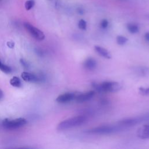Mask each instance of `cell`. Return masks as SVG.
<instances>
[{
	"label": "cell",
	"mask_w": 149,
	"mask_h": 149,
	"mask_svg": "<svg viewBox=\"0 0 149 149\" xmlns=\"http://www.w3.org/2000/svg\"><path fill=\"white\" fill-rule=\"evenodd\" d=\"M92 87L98 93H115L122 88L120 84L116 81H104L101 83L93 82Z\"/></svg>",
	"instance_id": "obj_1"
},
{
	"label": "cell",
	"mask_w": 149,
	"mask_h": 149,
	"mask_svg": "<svg viewBox=\"0 0 149 149\" xmlns=\"http://www.w3.org/2000/svg\"><path fill=\"white\" fill-rule=\"evenodd\" d=\"M127 38L123 36H118L116 37V42L119 45H123L126 43Z\"/></svg>",
	"instance_id": "obj_16"
},
{
	"label": "cell",
	"mask_w": 149,
	"mask_h": 149,
	"mask_svg": "<svg viewBox=\"0 0 149 149\" xmlns=\"http://www.w3.org/2000/svg\"><path fill=\"white\" fill-rule=\"evenodd\" d=\"M95 51L101 56L107 58V59H111L112 57L111 54L107 49L98 45L94 46Z\"/></svg>",
	"instance_id": "obj_11"
},
{
	"label": "cell",
	"mask_w": 149,
	"mask_h": 149,
	"mask_svg": "<svg viewBox=\"0 0 149 149\" xmlns=\"http://www.w3.org/2000/svg\"><path fill=\"white\" fill-rule=\"evenodd\" d=\"M0 70L5 73H10L12 72V69L10 67L3 63L2 62L0 65Z\"/></svg>",
	"instance_id": "obj_17"
},
{
	"label": "cell",
	"mask_w": 149,
	"mask_h": 149,
	"mask_svg": "<svg viewBox=\"0 0 149 149\" xmlns=\"http://www.w3.org/2000/svg\"><path fill=\"white\" fill-rule=\"evenodd\" d=\"M10 84L11 86L19 88L22 86V81L17 76H13L10 80Z\"/></svg>",
	"instance_id": "obj_13"
},
{
	"label": "cell",
	"mask_w": 149,
	"mask_h": 149,
	"mask_svg": "<svg viewBox=\"0 0 149 149\" xmlns=\"http://www.w3.org/2000/svg\"><path fill=\"white\" fill-rule=\"evenodd\" d=\"M83 66L85 68V69L89 70H92L96 68L97 62L94 58H88L84 61Z\"/></svg>",
	"instance_id": "obj_12"
},
{
	"label": "cell",
	"mask_w": 149,
	"mask_h": 149,
	"mask_svg": "<svg viewBox=\"0 0 149 149\" xmlns=\"http://www.w3.org/2000/svg\"><path fill=\"white\" fill-rule=\"evenodd\" d=\"M127 29L128 30V31L132 33V34H135L139 32V26L136 24H133V23H129L127 25Z\"/></svg>",
	"instance_id": "obj_14"
},
{
	"label": "cell",
	"mask_w": 149,
	"mask_h": 149,
	"mask_svg": "<svg viewBox=\"0 0 149 149\" xmlns=\"http://www.w3.org/2000/svg\"><path fill=\"white\" fill-rule=\"evenodd\" d=\"M77 93H66L59 95L56 99V102L59 103H66L74 100Z\"/></svg>",
	"instance_id": "obj_8"
},
{
	"label": "cell",
	"mask_w": 149,
	"mask_h": 149,
	"mask_svg": "<svg viewBox=\"0 0 149 149\" xmlns=\"http://www.w3.org/2000/svg\"><path fill=\"white\" fill-rule=\"evenodd\" d=\"M1 0H0V2H1Z\"/></svg>",
	"instance_id": "obj_27"
},
{
	"label": "cell",
	"mask_w": 149,
	"mask_h": 149,
	"mask_svg": "<svg viewBox=\"0 0 149 149\" xmlns=\"http://www.w3.org/2000/svg\"><path fill=\"white\" fill-rule=\"evenodd\" d=\"M1 63H2V62H1V60H0V65L1 64Z\"/></svg>",
	"instance_id": "obj_26"
},
{
	"label": "cell",
	"mask_w": 149,
	"mask_h": 149,
	"mask_svg": "<svg viewBox=\"0 0 149 149\" xmlns=\"http://www.w3.org/2000/svg\"><path fill=\"white\" fill-rule=\"evenodd\" d=\"M137 135L141 139H149V125H145L140 127L137 132Z\"/></svg>",
	"instance_id": "obj_9"
},
{
	"label": "cell",
	"mask_w": 149,
	"mask_h": 149,
	"mask_svg": "<svg viewBox=\"0 0 149 149\" xmlns=\"http://www.w3.org/2000/svg\"><path fill=\"white\" fill-rule=\"evenodd\" d=\"M3 93L1 91V90H0V101L3 98Z\"/></svg>",
	"instance_id": "obj_25"
},
{
	"label": "cell",
	"mask_w": 149,
	"mask_h": 149,
	"mask_svg": "<svg viewBox=\"0 0 149 149\" xmlns=\"http://www.w3.org/2000/svg\"><path fill=\"white\" fill-rule=\"evenodd\" d=\"M86 117L83 115H79L65 119L60 122L57 126L58 130H64L70 129L83 124L86 121Z\"/></svg>",
	"instance_id": "obj_2"
},
{
	"label": "cell",
	"mask_w": 149,
	"mask_h": 149,
	"mask_svg": "<svg viewBox=\"0 0 149 149\" xmlns=\"http://www.w3.org/2000/svg\"><path fill=\"white\" fill-rule=\"evenodd\" d=\"M122 129L116 124V125H104L93 127L87 130V133L97 134H107L118 132Z\"/></svg>",
	"instance_id": "obj_3"
},
{
	"label": "cell",
	"mask_w": 149,
	"mask_h": 149,
	"mask_svg": "<svg viewBox=\"0 0 149 149\" xmlns=\"http://www.w3.org/2000/svg\"><path fill=\"white\" fill-rule=\"evenodd\" d=\"M144 37H145V39L147 41H149V32H147L144 35Z\"/></svg>",
	"instance_id": "obj_24"
},
{
	"label": "cell",
	"mask_w": 149,
	"mask_h": 149,
	"mask_svg": "<svg viewBox=\"0 0 149 149\" xmlns=\"http://www.w3.org/2000/svg\"><path fill=\"white\" fill-rule=\"evenodd\" d=\"M26 123V119L23 118H16L15 119L6 118L3 120L2 122V125L5 129L13 130L21 127L24 126Z\"/></svg>",
	"instance_id": "obj_5"
},
{
	"label": "cell",
	"mask_w": 149,
	"mask_h": 149,
	"mask_svg": "<svg viewBox=\"0 0 149 149\" xmlns=\"http://www.w3.org/2000/svg\"><path fill=\"white\" fill-rule=\"evenodd\" d=\"M21 77L22 79L27 82H31V83H36L39 81V79L37 76L35 74L27 72H23L21 74Z\"/></svg>",
	"instance_id": "obj_10"
},
{
	"label": "cell",
	"mask_w": 149,
	"mask_h": 149,
	"mask_svg": "<svg viewBox=\"0 0 149 149\" xmlns=\"http://www.w3.org/2000/svg\"><path fill=\"white\" fill-rule=\"evenodd\" d=\"M76 10H77V12L79 14H80V15H83V14L84 13V9H83V8H81V7H78V8H77Z\"/></svg>",
	"instance_id": "obj_21"
},
{
	"label": "cell",
	"mask_w": 149,
	"mask_h": 149,
	"mask_svg": "<svg viewBox=\"0 0 149 149\" xmlns=\"http://www.w3.org/2000/svg\"><path fill=\"white\" fill-rule=\"evenodd\" d=\"M24 27L29 34L36 40L38 41H42L45 38V34L44 33L30 23L24 22Z\"/></svg>",
	"instance_id": "obj_6"
},
{
	"label": "cell",
	"mask_w": 149,
	"mask_h": 149,
	"mask_svg": "<svg viewBox=\"0 0 149 149\" xmlns=\"http://www.w3.org/2000/svg\"><path fill=\"white\" fill-rule=\"evenodd\" d=\"M78 27L81 30H86L87 28L86 22L84 19H80L78 23Z\"/></svg>",
	"instance_id": "obj_18"
},
{
	"label": "cell",
	"mask_w": 149,
	"mask_h": 149,
	"mask_svg": "<svg viewBox=\"0 0 149 149\" xmlns=\"http://www.w3.org/2000/svg\"><path fill=\"white\" fill-rule=\"evenodd\" d=\"M100 25H101V27L102 29H106L108 27V20L107 19L102 20V21L101 22Z\"/></svg>",
	"instance_id": "obj_20"
},
{
	"label": "cell",
	"mask_w": 149,
	"mask_h": 149,
	"mask_svg": "<svg viewBox=\"0 0 149 149\" xmlns=\"http://www.w3.org/2000/svg\"><path fill=\"white\" fill-rule=\"evenodd\" d=\"M35 5L34 0H27L24 3V7L26 10H29L32 9Z\"/></svg>",
	"instance_id": "obj_15"
},
{
	"label": "cell",
	"mask_w": 149,
	"mask_h": 149,
	"mask_svg": "<svg viewBox=\"0 0 149 149\" xmlns=\"http://www.w3.org/2000/svg\"><path fill=\"white\" fill-rule=\"evenodd\" d=\"M20 62H21V63L23 65V66H24V67H28V64L27 63V62L24 60V59H21L20 60Z\"/></svg>",
	"instance_id": "obj_23"
},
{
	"label": "cell",
	"mask_w": 149,
	"mask_h": 149,
	"mask_svg": "<svg viewBox=\"0 0 149 149\" xmlns=\"http://www.w3.org/2000/svg\"><path fill=\"white\" fill-rule=\"evenodd\" d=\"M149 119V113L138 118H129L119 120L117 125L122 129L126 127L133 126L144 120Z\"/></svg>",
	"instance_id": "obj_4"
},
{
	"label": "cell",
	"mask_w": 149,
	"mask_h": 149,
	"mask_svg": "<svg viewBox=\"0 0 149 149\" xmlns=\"http://www.w3.org/2000/svg\"><path fill=\"white\" fill-rule=\"evenodd\" d=\"M94 94H95L94 91H90L85 93H79V94H77L74 99L76 102L79 103H81V102L87 101L90 99H91L94 95Z\"/></svg>",
	"instance_id": "obj_7"
},
{
	"label": "cell",
	"mask_w": 149,
	"mask_h": 149,
	"mask_svg": "<svg viewBox=\"0 0 149 149\" xmlns=\"http://www.w3.org/2000/svg\"><path fill=\"white\" fill-rule=\"evenodd\" d=\"M139 93L144 95H149V87L147 88H144L141 87L139 88Z\"/></svg>",
	"instance_id": "obj_19"
},
{
	"label": "cell",
	"mask_w": 149,
	"mask_h": 149,
	"mask_svg": "<svg viewBox=\"0 0 149 149\" xmlns=\"http://www.w3.org/2000/svg\"><path fill=\"white\" fill-rule=\"evenodd\" d=\"M6 44H7V46L10 48H13L15 46V43L12 41H8Z\"/></svg>",
	"instance_id": "obj_22"
}]
</instances>
